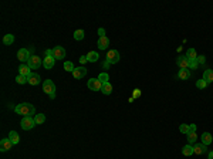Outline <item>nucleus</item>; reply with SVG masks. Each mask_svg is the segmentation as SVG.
<instances>
[{"instance_id": "nucleus-1", "label": "nucleus", "mask_w": 213, "mask_h": 159, "mask_svg": "<svg viewBox=\"0 0 213 159\" xmlns=\"http://www.w3.org/2000/svg\"><path fill=\"white\" fill-rule=\"evenodd\" d=\"M14 111H16V114L23 115V116H33L34 114H36V108L31 104H27V102H22V104L16 105Z\"/></svg>"}, {"instance_id": "nucleus-2", "label": "nucleus", "mask_w": 213, "mask_h": 159, "mask_svg": "<svg viewBox=\"0 0 213 159\" xmlns=\"http://www.w3.org/2000/svg\"><path fill=\"white\" fill-rule=\"evenodd\" d=\"M36 125H37V124H36V119H34L33 116H23L22 128L24 129V131H30V129H33Z\"/></svg>"}, {"instance_id": "nucleus-3", "label": "nucleus", "mask_w": 213, "mask_h": 159, "mask_svg": "<svg viewBox=\"0 0 213 159\" xmlns=\"http://www.w3.org/2000/svg\"><path fill=\"white\" fill-rule=\"evenodd\" d=\"M87 85H88V88H90L91 91H101L102 90V83L98 78H90Z\"/></svg>"}, {"instance_id": "nucleus-4", "label": "nucleus", "mask_w": 213, "mask_h": 159, "mask_svg": "<svg viewBox=\"0 0 213 159\" xmlns=\"http://www.w3.org/2000/svg\"><path fill=\"white\" fill-rule=\"evenodd\" d=\"M43 91L46 92V94H56V85H54V83H53L51 80H44L43 83Z\"/></svg>"}, {"instance_id": "nucleus-5", "label": "nucleus", "mask_w": 213, "mask_h": 159, "mask_svg": "<svg viewBox=\"0 0 213 159\" xmlns=\"http://www.w3.org/2000/svg\"><path fill=\"white\" fill-rule=\"evenodd\" d=\"M41 64H43V61H41V58L38 55H31L27 61V65L30 68H40Z\"/></svg>"}, {"instance_id": "nucleus-6", "label": "nucleus", "mask_w": 213, "mask_h": 159, "mask_svg": "<svg viewBox=\"0 0 213 159\" xmlns=\"http://www.w3.org/2000/svg\"><path fill=\"white\" fill-rule=\"evenodd\" d=\"M107 61L109 64H117L119 61V53L117 50H109L108 54H107Z\"/></svg>"}, {"instance_id": "nucleus-7", "label": "nucleus", "mask_w": 213, "mask_h": 159, "mask_svg": "<svg viewBox=\"0 0 213 159\" xmlns=\"http://www.w3.org/2000/svg\"><path fill=\"white\" fill-rule=\"evenodd\" d=\"M53 57L56 58V60H63L65 57V49L61 46H57L53 49Z\"/></svg>"}, {"instance_id": "nucleus-8", "label": "nucleus", "mask_w": 213, "mask_h": 159, "mask_svg": "<svg viewBox=\"0 0 213 159\" xmlns=\"http://www.w3.org/2000/svg\"><path fill=\"white\" fill-rule=\"evenodd\" d=\"M30 51L27 49H20L17 51V58H19L20 61H28V58H30Z\"/></svg>"}, {"instance_id": "nucleus-9", "label": "nucleus", "mask_w": 213, "mask_h": 159, "mask_svg": "<svg viewBox=\"0 0 213 159\" xmlns=\"http://www.w3.org/2000/svg\"><path fill=\"white\" fill-rule=\"evenodd\" d=\"M54 64H56V58L53 57V55H46L43 60V65L44 68H47V70H50V68L54 67Z\"/></svg>"}, {"instance_id": "nucleus-10", "label": "nucleus", "mask_w": 213, "mask_h": 159, "mask_svg": "<svg viewBox=\"0 0 213 159\" xmlns=\"http://www.w3.org/2000/svg\"><path fill=\"white\" fill-rule=\"evenodd\" d=\"M176 64L179 65V68H189V60L186 55H179V57L176 58Z\"/></svg>"}, {"instance_id": "nucleus-11", "label": "nucleus", "mask_w": 213, "mask_h": 159, "mask_svg": "<svg viewBox=\"0 0 213 159\" xmlns=\"http://www.w3.org/2000/svg\"><path fill=\"white\" fill-rule=\"evenodd\" d=\"M12 146H13V144H12V141H10L9 138H3V139L0 141V151H2V152L9 151Z\"/></svg>"}, {"instance_id": "nucleus-12", "label": "nucleus", "mask_w": 213, "mask_h": 159, "mask_svg": "<svg viewBox=\"0 0 213 159\" xmlns=\"http://www.w3.org/2000/svg\"><path fill=\"white\" fill-rule=\"evenodd\" d=\"M85 74H87V68L83 67V65H81V67H77L74 71H73V75H74V78H77V80L85 77Z\"/></svg>"}, {"instance_id": "nucleus-13", "label": "nucleus", "mask_w": 213, "mask_h": 159, "mask_svg": "<svg viewBox=\"0 0 213 159\" xmlns=\"http://www.w3.org/2000/svg\"><path fill=\"white\" fill-rule=\"evenodd\" d=\"M108 46H109V38L107 36H104V37H99L98 38V49L99 50H107L108 49Z\"/></svg>"}, {"instance_id": "nucleus-14", "label": "nucleus", "mask_w": 213, "mask_h": 159, "mask_svg": "<svg viewBox=\"0 0 213 159\" xmlns=\"http://www.w3.org/2000/svg\"><path fill=\"white\" fill-rule=\"evenodd\" d=\"M40 83H41V77L38 75V74L31 73L30 75H28V84H31V85H38Z\"/></svg>"}, {"instance_id": "nucleus-15", "label": "nucleus", "mask_w": 213, "mask_h": 159, "mask_svg": "<svg viewBox=\"0 0 213 159\" xmlns=\"http://www.w3.org/2000/svg\"><path fill=\"white\" fill-rule=\"evenodd\" d=\"M19 74L20 75H24V77H28L31 74V68L28 67L27 64H22L19 67Z\"/></svg>"}, {"instance_id": "nucleus-16", "label": "nucleus", "mask_w": 213, "mask_h": 159, "mask_svg": "<svg viewBox=\"0 0 213 159\" xmlns=\"http://www.w3.org/2000/svg\"><path fill=\"white\" fill-rule=\"evenodd\" d=\"M206 145L205 144H196L193 146V153H196V155H202V153L206 152Z\"/></svg>"}, {"instance_id": "nucleus-17", "label": "nucleus", "mask_w": 213, "mask_h": 159, "mask_svg": "<svg viewBox=\"0 0 213 159\" xmlns=\"http://www.w3.org/2000/svg\"><path fill=\"white\" fill-rule=\"evenodd\" d=\"M99 60V54L97 51H90L87 55V61L88 63H97Z\"/></svg>"}, {"instance_id": "nucleus-18", "label": "nucleus", "mask_w": 213, "mask_h": 159, "mask_svg": "<svg viewBox=\"0 0 213 159\" xmlns=\"http://www.w3.org/2000/svg\"><path fill=\"white\" fill-rule=\"evenodd\" d=\"M9 139L12 141L13 145H17L20 142V136H19V134H17L16 131H10L9 132Z\"/></svg>"}, {"instance_id": "nucleus-19", "label": "nucleus", "mask_w": 213, "mask_h": 159, "mask_svg": "<svg viewBox=\"0 0 213 159\" xmlns=\"http://www.w3.org/2000/svg\"><path fill=\"white\" fill-rule=\"evenodd\" d=\"M213 142V136L209 134V132H205V134H202V144H205L207 146V145H210Z\"/></svg>"}, {"instance_id": "nucleus-20", "label": "nucleus", "mask_w": 213, "mask_h": 159, "mask_svg": "<svg viewBox=\"0 0 213 159\" xmlns=\"http://www.w3.org/2000/svg\"><path fill=\"white\" fill-rule=\"evenodd\" d=\"M203 80L207 84L213 83V70H205L203 73Z\"/></svg>"}, {"instance_id": "nucleus-21", "label": "nucleus", "mask_w": 213, "mask_h": 159, "mask_svg": "<svg viewBox=\"0 0 213 159\" xmlns=\"http://www.w3.org/2000/svg\"><path fill=\"white\" fill-rule=\"evenodd\" d=\"M186 57H188L189 61H193V60H196V58H198L196 50H195V49H188V51H186Z\"/></svg>"}, {"instance_id": "nucleus-22", "label": "nucleus", "mask_w": 213, "mask_h": 159, "mask_svg": "<svg viewBox=\"0 0 213 159\" xmlns=\"http://www.w3.org/2000/svg\"><path fill=\"white\" fill-rule=\"evenodd\" d=\"M182 153H183L185 156H190V155H193V146H192L190 144L185 145V146L182 148Z\"/></svg>"}, {"instance_id": "nucleus-23", "label": "nucleus", "mask_w": 213, "mask_h": 159, "mask_svg": "<svg viewBox=\"0 0 213 159\" xmlns=\"http://www.w3.org/2000/svg\"><path fill=\"white\" fill-rule=\"evenodd\" d=\"M178 77H179L180 80H189V77H190V73H189L188 68H182V70H179V74H178Z\"/></svg>"}, {"instance_id": "nucleus-24", "label": "nucleus", "mask_w": 213, "mask_h": 159, "mask_svg": "<svg viewBox=\"0 0 213 159\" xmlns=\"http://www.w3.org/2000/svg\"><path fill=\"white\" fill-rule=\"evenodd\" d=\"M196 139H198V134H196V131H189L188 134V142L189 144H195L196 142Z\"/></svg>"}, {"instance_id": "nucleus-25", "label": "nucleus", "mask_w": 213, "mask_h": 159, "mask_svg": "<svg viewBox=\"0 0 213 159\" xmlns=\"http://www.w3.org/2000/svg\"><path fill=\"white\" fill-rule=\"evenodd\" d=\"M102 92H104L105 95H109L112 92V85L109 83H105V84H102V90H101Z\"/></svg>"}, {"instance_id": "nucleus-26", "label": "nucleus", "mask_w": 213, "mask_h": 159, "mask_svg": "<svg viewBox=\"0 0 213 159\" xmlns=\"http://www.w3.org/2000/svg\"><path fill=\"white\" fill-rule=\"evenodd\" d=\"M34 119H36V124H37V125H41V124L46 122V115H44V114H36Z\"/></svg>"}, {"instance_id": "nucleus-27", "label": "nucleus", "mask_w": 213, "mask_h": 159, "mask_svg": "<svg viewBox=\"0 0 213 159\" xmlns=\"http://www.w3.org/2000/svg\"><path fill=\"white\" fill-rule=\"evenodd\" d=\"M13 41H14V36H13V34H6V36L3 37V43L6 44V46L13 44Z\"/></svg>"}, {"instance_id": "nucleus-28", "label": "nucleus", "mask_w": 213, "mask_h": 159, "mask_svg": "<svg viewBox=\"0 0 213 159\" xmlns=\"http://www.w3.org/2000/svg\"><path fill=\"white\" fill-rule=\"evenodd\" d=\"M16 83H17V84H22V85H23V84H27V83H28V77L20 75V74H19V75L16 77Z\"/></svg>"}, {"instance_id": "nucleus-29", "label": "nucleus", "mask_w": 213, "mask_h": 159, "mask_svg": "<svg viewBox=\"0 0 213 159\" xmlns=\"http://www.w3.org/2000/svg\"><path fill=\"white\" fill-rule=\"evenodd\" d=\"M64 70L65 71H70V73H73V71L75 70V67H74V64L71 61H65L64 63Z\"/></svg>"}, {"instance_id": "nucleus-30", "label": "nucleus", "mask_w": 213, "mask_h": 159, "mask_svg": "<svg viewBox=\"0 0 213 159\" xmlns=\"http://www.w3.org/2000/svg\"><path fill=\"white\" fill-rule=\"evenodd\" d=\"M98 80H99V81H101L102 84H105V83H108L109 75H108V74H107V73H101V74H99V75H98Z\"/></svg>"}, {"instance_id": "nucleus-31", "label": "nucleus", "mask_w": 213, "mask_h": 159, "mask_svg": "<svg viewBox=\"0 0 213 159\" xmlns=\"http://www.w3.org/2000/svg\"><path fill=\"white\" fill-rule=\"evenodd\" d=\"M74 38L75 40H78V41H80V40H83L84 38V30H75L74 31Z\"/></svg>"}, {"instance_id": "nucleus-32", "label": "nucleus", "mask_w": 213, "mask_h": 159, "mask_svg": "<svg viewBox=\"0 0 213 159\" xmlns=\"http://www.w3.org/2000/svg\"><path fill=\"white\" fill-rule=\"evenodd\" d=\"M196 87H198L199 90H203V88H206V87H207V83L205 81L203 78H202V80H198V81H196Z\"/></svg>"}, {"instance_id": "nucleus-33", "label": "nucleus", "mask_w": 213, "mask_h": 159, "mask_svg": "<svg viewBox=\"0 0 213 159\" xmlns=\"http://www.w3.org/2000/svg\"><path fill=\"white\" fill-rule=\"evenodd\" d=\"M179 132H180V134L188 135L189 134V125H188V124H182V125L179 126Z\"/></svg>"}, {"instance_id": "nucleus-34", "label": "nucleus", "mask_w": 213, "mask_h": 159, "mask_svg": "<svg viewBox=\"0 0 213 159\" xmlns=\"http://www.w3.org/2000/svg\"><path fill=\"white\" fill-rule=\"evenodd\" d=\"M189 67H190V68H196V67H198V58H196V60H193V61H189Z\"/></svg>"}, {"instance_id": "nucleus-35", "label": "nucleus", "mask_w": 213, "mask_h": 159, "mask_svg": "<svg viewBox=\"0 0 213 159\" xmlns=\"http://www.w3.org/2000/svg\"><path fill=\"white\" fill-rule=\"evenodd\" d=\"M132 97H134V98H139V97H141V90L136 88L135 91H134V95H132Z\"/></svg>"}, {"instance_id": "nucleus-36", "label": "nucleus", "mask_w": 213, "mask_h": 159, "mask_svg": "<svg viewBox=\"0 0 213 159\" xmlns=\"http://www.w3.org/2000/svg\"><path fill=\"white\" fill-rule=\"evenodd\" d=\"M98 34H99V37H104L105 36V30L104 28H98Z\"/></svg>"}, {"instance_id": "nucleus-37", "label": "nucleus", "mask_w": 213, "mask_h": 159, "mask_svg": "<svg viewBox=\"0 0 213 159\" xmlns=\"http://www.w3.org/2000/svg\"><path fill=\"white\" fill-rule=\"evenodd\" d=\"M189 131H196V125H195V124H190V125H189Z\"/></svg>"}, {"instance_id": "nucleus-38", "label": "nucleus", "mask_w": 213, "mask_h": 159, "mask_svg": "<svg viewBox=\"0 0 213 159\" xmlns=\"http://www.w3.org/2000/svg\"><path fill=\"white\" fill-rule=\"evenodd\" d=\"M198 63H205V57H203V55H199V57H198Z\"/></svg>"}, {"instance_id": "nucleus-39", "label": "nucleus", "mask_w": 213, "mask_h": 159, "mask_svg": "<svg viewBox=\"0 0 213 159\" xmlns=\"http://www.w3.org/2000/svg\"><path fill=\"white\" fill-rule=\"evenodd\" d=\"M80 61H81V63H83V64H84V63L87 61V55H83V57L80 58Z\"/></svg>"}, {"instance_id": "nucleus-40", "label": "nucleus", "mask_w": 213, "mask_h": 159, "mask_svg": "<svg viewBox=\"0 0 213 159\" xmlns=\"http://www.w3.org/2000/svg\"><path fill=\"white\" fill-rule=\"evenodd\" d=\"M46 55H53V50H46Z\"/></svg>"}, {"instance_id": "nucleus-41", "label": "nucleus", "mask_w": 213, "mask_h": 159, "mask_svg": "<svg viewBox=\"0 0 213 159\" xmlns=\"http://www.w3.org/2000/svg\"><path fill=\"white\" fill-rule=\"evenodd\" d=\"M207 159H213V151H210L209 155H207Z\"/></svg>"}, {"instance_id": "nucleus-42", "label": "nucleus", "mask_w": 213, "mask_h": 159, "mask_svg": "<svg viewBox=\"0 0 213 159\" xmlns=\"http://www.w3.org/2000/svg\"><path fill=\"white\" fill-rule=\"evenodd\" d=\"M48 97H50V98H51V100H54V98H56V94H50V95H48Z\"/></svg>"}]
</instances>
